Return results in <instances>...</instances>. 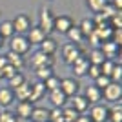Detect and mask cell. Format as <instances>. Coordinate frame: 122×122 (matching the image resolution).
Instances as JSON below:
<instances>
[{"label":"cell","instance_id":"16","mask_svg":"<svg viewBox=\"0 0 122 122\" xmlns=\"http://www.w3.org/2000/svg\"><path fill=\"white\" fill-rule=\"evenodd\" d=\"M33 107H35V104H31L29 100H20L16 104L15 115L18 118H27V120H29V115H31V111H33Z\"/></svg>","mask_w":122,"mask_h":122},{"label":"cell","instance_id":"1","mask_svg":"<svg viewBox=\"0 0 122 122\" xmlns=\"http://www.w3.org/2000/svg\"><path fill=\"white\" fill-rule=\"evenodd\" d=\"M29 49H31V44L27 42L25 35H13L9 38V51H13L20 56H25L29 53Z\"/></svg>","mask_w":122,"mask_h":122},{"label":"cell","instance_id":"6","mask_svg":"<svg viewBox=\"0 0 122 122\" xmlns=\"http://www.w3.org/2000/svg\"><path fill=\"white\" fill-rule=\"evenodd\" d=\"M102 98H106L107 102H120L122 98V84H117V82H111L109 86H106L102 89Z\"/></svg>","mask_w":122,"mask_h":122},{"label":"cell","instance_id":"46","mask_svg":"<svg viewBox=\"0 0 122 122\" xmlns=\"http://www.w3.org/2000/svg\"><path fill=\"white\" fill-rule=\"evenodd\" d=\"M107 2H109V0H107Z\"/></svg>","mask_w":122,"mask_h":122},{"label":"cell","instance_id":"5","mask_svg":"<svg viewBox=\"0 0 122 122\" xmlns=\"http://www.w3.org/2000/svg\"><path fill=\"white\" fill-rule=\"evenodd\" d=\"M60 91L66 95L67 98L75 97V95H78V89H80V84H78V80H76L75 76H66V78H60Z\"/></svg>","mask_w":122,"mask_h":122},{"label":"cell","instance_id":"29","mask_svg":"<svg viewBox=\"0 0 122 122\" xmlns=\"http://www.w3.org/2000/svg\"><path fill=\"white\" fill-rule=\"evenodd\" d=\"M107 0H86V5L89 7V11H93L95 15H98L104 7H106Z\"/></svg>","mask_w":122,"mask_h":122},{"label":"cell","instance_id":"25","mask_svg":"<svg viewBox=\"0 0 122 122\" xmlns=\"http://www.w3.org/2000/svg\"><path fill=\"white\" fill-rule=\"evenodd\" d=\"M66 36L69 38V42H71V44H76V46H80L82 42H84V35H82V31L78 29V25L69 27V31L66 33Z\"/></svg>","mask_w":122,"mask_h":122},{"label":"cell","instance_id":"2","mask_svg":"<svg viewBox=\"0 0 122 122\" xmlns=\"http://www.w3.org/2000/svg\"><path fill=\"white\" fill-rule=\"evenodd\" d=\"M82 53H84V51L80 49V46L71 44V42H66V44L60 47V56H62V60H64V64H67V66H71Z\"/></svg>","mask_w":122,"mask_h":122},{"label":"cell","instance_id":"34","mask_svg":"<svg viewBox=\"0 0 122 122\" xmlns=\"http://www.w3.org/2000/svg\"><path fill=\"white\" fill-rule=\"evenodd\" d=\"M49 122H64L62 120V107H53L49 109Z\"/></svg>","mask_w":122,"mask_h":122},{"label":"cell","instance_id":"12","mask_svg":"<svg viewBox=\"0 0 122 122\" xmlns=\"http://www.w3.org/2000/svg\"><path fill=\"white\" fill-rule=\"evenodd\" d=\"M100 51L104 53V56H106V58H109V60H115L117 56H118V60H120V46L113 44L111 40L102 42V44H100Z\"/></svg>","mask_w":122,"mask_h":122},{"label":"cell","instance_id":"30","mask_svg":"<svg viewBox=\"0 0 122 122\" xmlns=\"http://www.w3.org/2000/svg\"><path fill=\"white\" fill-rule=\"evenodd\" d=\"M76 118H78V113H76L71 106H64L62 107V120L64 122H75Z\"/></svg>","mask_w":122,"mask_h":122},{"label":"cell","instance_id":"41","mask_svg":"<svg viewBox=\"0 0 122 122\" xmlns=\"http://www.w3.org/2000/svg\"><path fill=\"white\" fill-rule=\"evenodd\" d=\"M109 4H111L117 11H122V0H109Z\"/></svg>","mask_w":122,"mask_h":122},{"label":"cell","instance_id":"33","mask_svg":"<svg viewBox=\"0 0 122 122\" xmlns=\"http://www.w3.org/2000/svg\"><path fill=\"white\" fill-rule=\"evenodd\" d=\"M115 64H117L115 60H109V58H106V60L102 62V66H100V69H102V75L109 76V75H111V71H113V67H115Z\"/></svg>","mask_w":122,"mask_h":122},{"label":"cell","instance_id":"27","mask_svg":"<svg viewBox=\"0 0 122 122\" xmlns=\"http://www.w3.org/2000/svg\"><path fill=\"white\" fill-rule=\"evenodd\" d=\"M107 120L109 122H122V104L120 102H115V106L109 109Z\"/></svg>","mask_w":122,"mask_h":122},{"label":"cell","instance_id":"8","mask_svg":"<svg viewBox=\"0 0 122 122\" xmlns=\"http://www.w3.org/2000/svg\"><path fill=\"white\" fill-rule=\"evenodd\" d=\"M29 64L33 69H38V67H46V66H51L53 67V64H55V58L49 55H44L42 51H36V53H33L29 58Z\"/></svg>","mask_w":122,"mask_h":122},{"label":"cell","instance_id":"32","mask_svg":"<svg viewBox=\"0 0 122 122\" xmlns=\"http://www.w3.org/2000/svg\"><path fill=\"white\" fill-rule=\"evenodd\" d=\"M42 84H44V87H46V91H53V89H56V87L60 86V78H58L56 75H53V76H49L47 80H44Z\"/></svg>","mask_w":122,"mask_h":122},{"label":"cell","instance_id":"43","mask_svg":"<svg viewBox=\"0 0 122 122\" xmlns=\"http://www.w3.org/2000/svg\"><path fill=\"white\" fill-rule=\"evenodd\" d=\"M7 66V58H5V55L0 56V69H4V67Z\"/></svg>","mask_w":122,"mask_h":122},{"label":"cell","instance_id":"47","mask_svg":"<svg viewBox=\"0 0 122 122\" xmlns=\"http://www.w3.org/2000/svg\"><path fill=\"white\" fill-rule=\"evenodd\" d=\"M47 122H49V120H47Z\"/></svg>","mask_w":122,"mask_h":122},{"label":"cell","instance_id":"19","mask_svg":"<svg viewBox=\"0 0 122 122\" xmlns=\"http://www.w3.org/2000/svg\"><path fill=\"white\" fill-rule=\"evenodd\" d=\"M56 49H58L56 40H55V38H51V36H46V38H44V42L40 44V49H38V51H42L44 55L53 56V55L56 53Z\"/></svg>","mask_w":122,"mask_h":122},{"label":"cell","instance_id":"36","mask_svg":"<svg viewBox=\"0 0 122 122\" xmlns=\"http://www.w3.org/2000/svg\"><path fill=\"white\" fill-rule=\"evenodd\" d=\"M111 84V78L109 76H106V75H100V76H97L95 78V86L98 87V89H104L106 86H109Z\"/></svg>","mask_w":122,"mask_h":122},{"label":"cell","instance_id":"44","mask_svg":"<svg viewBox=\"0 0 122 122\" xmlns=\"http://www.w3.org/2000/svg\"><path fill=\"white\" fill-rule=\"evenodd\" d=\"M4 46V38H2V36H0V47Z\"/></svg>","mask_w":122,"mask_h":122},{"label":"cell","instance_id":"42","mask_svg":"<svg viewBox=\"0 0 122 122\" xmlns=\"http://www.w3.org/2000/svg\"><path fill=\"white\" fill-rule=\"evenodd\" d=\"M75 122H91V120H89V117H87V115H78V118H76Z\"/></svg>","mask_w":122,"mask_h":122},{"label":"cell","instance_id":"9","mask_svg":"<svg viewBox=\"0 0 122 122\" xmlns=\"http://www.w3.org/2000/svg\"><path fill=\"white\" fill-rule=\"evenodd\" d=\"M73 20L71 16L67 15H60V16H55V22H53V31H56V33H62V35H66L67 31H69V27H73Z\"/></svg>","mask_w":122,"mask_h":122},{"label":"cell","instance_id":"37","mask_svg":"<svg viewBox=\"0 0 122 122\" xmlns=\"http://www.w3.org/2000/svg\"><path fill=\"white\" fill-rule=\"evenodd\" d=\"M102 75V69H100V66H95V64H89V69H87V76L89 78H97V76H100Z\"/></svg>","mask_w":122,"mask_h":122},{"label":"cell","instance_id":"13","mask_svg":"<svg viewBox=\"0 0 122 122\" xmlns=\"http://www.w3.org/2000/svg\"><path fill=\"white\" fill-rule=\"evenodd\" d=\"M46 87L42 82H35V84H31V93H29V102L31 104H35V102L42 100V98L46 97Z\"/></svg>","mask_w":122,"mask_h":122},{"label":"cell","instance_id":"23","mask_svg":"<svg viewBox=\"0 0 122 122\" xmlns=\"http://www.w3.org/2000/svg\"><path fill=\"white\" fill-rule=\"evenodd\" d=\"M86 56H87V60H89V64H95V66H102V62L106 60V56L100 51V47H91V51Z\"/></svg>","mask_w":122,"mask_h":122},{"label":"cell","instance_id":"31","mask_svg":"<svg viewBox=\"0 0 122 122\" xmlns=\"http://www.w3.org/2000/svg\"><path fill=\"white\" fill-rule=\"evenodd\" d=\"M24 82H27V80H25V76L22 75L20 71H18V73H15V75H13L9 80H7V87H11V89H16V87L22 86Z\"/></svg>","mask_w":122,"mask_h":122},{"label":"cell","instance_id":"45","mask_svg":"<svg viewBox=\"0 0 122 122\" xmlns=\"http://www.w3.org/2000/svg\"><path fill=\"white\" fill-rule=\"evenodd\" d=\"M2 78H4V76H2V69H0V80H2Z\"/></svg>","mask_w":122,"mask_h":122},{"label":"cell","instance_id":"26","mask_svg":"<svg viewBox=\"0 0 122 122\" xmlns=\"http://www.w3.org/2000/svg\"><path fill=\"white\" fill-rule=\"evenodd\" d=\"M13 35H16V33H15V27H13V24H11V20H2L0 22V36H2L4 40L5 38L9 40Z\"/></svg>","mask_w":122,"mask_h":122},{"label":"cell","instance_id":"24","mask_svg":"<svg viewBox=\"0 0 122 122\" xmlns=\"http://www.w3.org/2000/svg\"><path fill=\"white\" fill-rule=\"evenodd\" d=\"M29 93H31V84H27V82H24L22 86L13 89V95H15V98L18 102L20 100H29Z\"/></svg>","mask_w":122,"mask_h":122},{"label":"cell","instance_id":"35","mask_svg":"<svg viewBox=\"0 0 122 122\" xmlns=\"http://www.w3.org/2000/svg\"><path fill=\"white\" fill-rule=\"evenodd\" d=\"M109 78H111V82L120 84V80H122V66H120V64H115V67H113V71H111V75H109Z\"/></svg>","mask_w":122,"mask_h":122},{"label":"cell","instance_id":"18","mask_svg":"<svg viewBox=\"0 0 122 122\" xmlns=\"http://www.w3.org/2000/svg\"><path fill=\"white\" fill-rule=\"evenodd\" d=\"M47 118H49V109L42 106H35L29 115V122H47Z\"/></svg>","mask_w":122,"mask_h":122},{"label":"cell","instance_id":"39","mask_svg":"<svg viewBox=\"0 0 122 122\" xmlns=\"http://www.w3.org/2000/svg\"><path fill=\"white\" fill-rule=\"evenodd\" d=\"M109 40H111L113 44L120 46V44H122V29H113V33H111V38H109Z\"/></svg>","mask_w":122,"mask_h":122},{"label":"cell","instance_id":"22","mask_svg":"<svg viewBox=\"0 0 122 122\" xmlns=\"http://www.w3.org/2000/svg\"><path fill=\"white\" fill-rule=\"evenodd\" d=\"M78 29L82 31V35H84V38H87L89 35H93L95 33V20L93 18H82L80 24H78Z\"/></svg>","mask_w":122,"mask_h":122},{"label":"cell","instance_id":"15","mask_svg":"<svg viewBox=\"0 0 122 122\" xmlns=\"http://www.w3.org/2000/svg\"><path fill=\"white\" fill-rule=\"evenodd\" d=\"M84 97H86V100L89 102V106L98 104V102L102 100V89H98L95 84H93V86H87V87H86V93H84Z\"/></svg>","mask_w":122,"mask_h":122},{"label":"cell","instance_id":"3","mask_svg":"<svg viewBox=\"0 0 122 122\" xmlns=\"http://www.w3.org/2000/svg\"><path fill=\"white\" fill-rule=\"evenodd\" d=\"M53 22H55V15H53V11L47 9V7H42L40 15H38V27H40L47 36L53 33Z\"/></svg>","mask_w":122,"mask_h":122},{"label":"cell","instance_id":"10","mask_svg":"<svg viewBox=\"0 0 122 122\" xmlns=\"http://www.w3.org/2000/svg\"><path fill=\"white\" fill-rule=\"evenodd\" d=\"M71 69L75 73V76H86L87 75V69H89V60H87L86 53H82L78 58L71 64Z\"/></svg>","mask_w":122,"mask_h":122},{"label":"cell","instance_id":"21","mask_svg":"<svg viewBox=\"0 0 122 122\" xmlns=\"http://www.w3.org/2000/svg\"><path fill=\"white\" fill-rule=\"evenodd\" d=\"M13 102H15L13 89H11V87H7V86L0 87V106H2V107H9Z\"/></svg>","mask_w":122,"mask_h":122},{"label":"cell","instance_id":"14","mask_svg":"<svg viewBox=\"0 0 122 122\" xmlns=\"http://www.w3.org/2000/svg\"><path fill=\"white\" fill-rule=\"evenodd\" d=\"M71 107L75 109L78 115H84V113H87V109H89V102L86 100V97L84 95H75V97H71Z\"/></svg>","mask_w":122,"mask_h":122},{"label":"cell","instance_id":"38","mask_svg":"<svg viewBox=\"0 0 122 122\" xmlns=\"http://www.w3.org/2000/svg\"><path fill=\"white\" fill-rule=\"evenodd\" d=\"M0 122H16V115L13 111H2L0 113Z\"/></svg>","mask_w":122,"mask_h":122},{"label":"cell","instance_id":"17","mask_svg":"<svg viewBox=\"0 0 122 122\" xmlns=\"http://www.w3.org/2000/svg\"><path fill=\"white\" fill-rule=\"evenodd\" d=\"M47 95H49V100H51V104H53V107H64L66 106L67 97L60 91V87H56L53 91H47Z\"/></svg>","mask_w":122,"mask_h":122},{"label":"cell","instance_id":"28","mask_svg":"<svg viewBox=\"0 0 122 122\" xmlns=\"http://www.w3.org/2000/svg\"><path fill=\"white\" fill-rule=\"evenodd\" d=\"M55 75V71H53V67L51 66H46V67H38V69H35V76L38 78V82H44L47 80L49 76Z\"/></svg>","mask_w":122,"mask_h":122},{"label":"cell","instance_id":"40","mask_svg":"<svg viewBox=\"0 0 122 122\" xmlns=\"http://www.w3.org/2000/svg\"><path fill=\"white\" fill-rule=\"evenodd\" d=\"M15 73H18V71H16V69H15L13 66H9V64H7V66H5L4 69H2V76H4L5 80H9V78H11L13 75H15Z\"/></svg>","mask_w":122,"mask_h":122},{"label":"cell","instance_id":"20","mask_svg":"<svg viewBox=\"0 0 122 122\" xmlns=\"http://www.w3.org/2000/svg\"><path fill=\"white\" fill-rule=\"evenodd\" d=\"M5 58H7V64L13 66L16 71H22V67L25 66V58L20 56V55H16V53H13V51H7V53H5Z\"/></svg>","mask_w":122,"mask_h":122},{"label":"cell","instance_id":"11","mask_svg":"<svg viewBox=\"0 0 122 122\" xmlns=\"http://www.w3.org/2000/svg\"><path fill=\"white\" fill-rule=\"evenodd\" d=\"M46 36L47 35L38 27V25H31V29L25 33V38H27V42H29L31 46H40Z\"/></svg>","mask_w":122,"mask_h":122},{"label":"cell","instance_id":"4","mask_svg":"<svg viewBox=\"0 0 122 122\" xmlns=\"http://www.w3.org/2000/svg\"><path fill=\"white\" fill-rule=\"evenodd\" d=\"M87 113H89L87 117H89V120H91V122H107L109 107L98 102V104H93V106H89Z\"/></svg>","mask_w":122,"mask_h":122},{"label":"cell","instance_id":"7","mask_svg":"<svg viewBox=\"0 0 122 122\" xmlns=\"http://www.w3.org/2000/svg\"><path fill=\"white\" fill-rule=\"evenodd\" d=\"M11 24H13V27H15V33L16 35H25L27 31L31 29V18L25 13H18V15L11 20Z\"/></svg>","mask_w":122,"mask_h":122}]
</instances>
